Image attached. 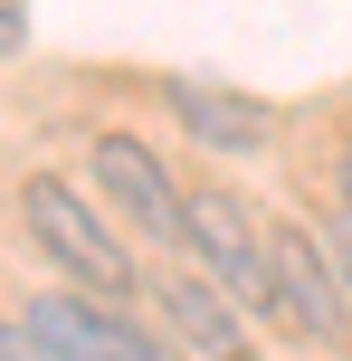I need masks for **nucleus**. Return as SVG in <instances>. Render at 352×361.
Returning a JSON list of instances; mask_svg holds the SVG:
<instances>
[{"instance_id":"nucleus-1","label":"nucleus","mask_w":352,"mask_h":361,"mask_svg":"<svg viewBox=\"0 0 352 361\" xmlns=\"http://www.w3.org/2000/svg\"><path fill=\"white\" fill-rule=\"evenodd\" d=\"M10 219H19V238H29V257L57 267V286L143 305V257H133L124 228L95 209L86 180H67V171H19V180H10Z\"/></svg>"},{"instance_id":"nucleus-2","label":"nucleus","mask_w":352,"mask_h":361,"mask_svg":"<svg viewBox=\"0 0 352 361\" xmlns=\"http://www.w3.org/2000/svg\"><path fill=\"white\" fill-rule=\"evenodd\" d=\"M181 267H200L229 305H248L277 333V219L238 180H181Z\"/></svg>"},{"instance_id":"nucleus-3","label":"nucleus","mask_w":352,"mask_h":361,"mask_svg":"<svg viewBox=\"0 0 352 361\" xmlns=\"http://www.w3.org/2000/svg\"><path fill=\"white\" fill-rule=\"evenodd\" d=\"M86 190H95L105 219L143 228L152 247H181V180H171V162L143 143V133L95 124V133H86Z\"/></svg>"},{"instance_id":"nucleus-4","label":"nucleus","mask_w":352,"mask_h":361,"mask_svg":"<svg viewBox=\"0 0 352 361\" xmlns=\"http://www.w3.org/2000/svg\"><path fill=\"white\" fill-rule=\"evenodd\" d=\"M19 324L38 333L57 361H181L162 343V324H152L143 305H114V295H76V286H48L29 295V314Z\"/></svg>"},{"instance_id":"nucleus-5","label":"nucleus","mask_w":352,"mask_h":361,"mask_svg":"<svg viewBox=\"0 0 352 361\" xmlns=\"http://www.w3.org/2000/svg\"><path fill=\"white\" fill-rule=\"evenodd\" d=\"M143 314L162 324V343L181 361H257V314L229 305L200 267H143Z\"/></svg>"},{"instance_id":"nucleus-6","label":"nucleus","mask_w":352,"mask_h":361,"mask_svg":"<svg viewBox=\"0 0 352 361\" xmlns=\"http://www.w3.org/2000/svg\"><path fill=\"white\" fill-rule=\"evenodd\" d=\"M277 333L352 361V286L334 276V257L305 219H277Z\"/></svg>"},{"instance_id":"nucleus-7","label":"nucleus","mask_w":352,"mask_h":361,"mask_svg":"<svg viewBox=\"0 0 352 361\" xmlns=\"http://www.w3.org/2000/svg\"><path fill=\"white\" fill-rule=\"evenodd\" d=\"M162 105H171V124H181L190 143H210V152H267L277 143V114L248 105V95H229V86H162Z\"/></svg>"},{"instance_id":"nucleus-8","label":"nucleus","mask_w":352,"mask_h":361,"mask_svg":"<svg viewBox=\"0 0 352 361\" xmlns=\"http://www.w3.org/2000/svg\"><path fill=\"white\" fill-rule=\"evenodd\" d=\"M305 228L324 238V257H334V276H343V286H352V209H343L334 190H315V219H305Z\"/></svg>"},{"instance_id":"nucleus-9","label":"nucleus","mask_w":352,"mask_h":361,"mask_svg":"<svg viewBox=\"0 0 352 361\" xmlns=\"http://www.w3.org/2000/svg\"><path fill=\"white\" fill-rule=\"evenodd\" d=\"M324 190H334V200H343V209H352V124L334 133V162H324Z\"/></svg>"},{"instance_id":"nucleus-10","label":"nucleus","mask_w":352,"mask_h":361,"mask_svg":"<svg viewBox=\"0 0 352 361\" xmlns=\"http://www.w3.org/2000/svg\"><path fill=\"white\" fill-rule=\"evenodd\" d=\"M0 48H19V10H10V0H0Z\"/></svg>"}]
</instances>
